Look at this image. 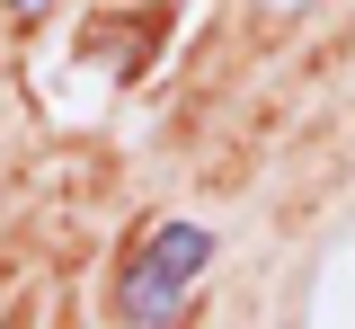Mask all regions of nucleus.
<instances>
[{"label":"nucleus","instance_id":"f03ea898","mask_svg":"<svg viewBox=\"0 0 355 329\" xmlns=\"http://www.w3.org/2000/svg\"><path fill=\"white\" fill-rule=\"evenodd\" d=\"M311 329H355V240L329 258V285L311 294Z\"/></svg>","mask_w":355,"mask_h":329},{"label":"nucleus","instance_id":"f257e3e1","mask_svg":"<svg viewBox=\"0 0 355 329\" xmlns=\"http://www.w3.org/2000/svg\"><path fill=\"white\" fill-rule=\"evenodd\" d=\"M205 258H214V232H205V223H160V232L125 258V276H116V312H125L133 329H169L178 312H187L196 276H205Z\"/></svg>","mask_w":355,"mask_h":329},{"label":"nucleus","instance_id":"20e7f679","mask_svg":"<svg viewBox=\"0 0 355 329\" xmlns=\"http://www.w3.org/2000/svg\"><path fill=\"white\" fill-rule=\"evenodd\" d=\"M266 9H302V0H266Z\"/></svg>","mask_w":355,"mask_h":329},{"label":"nucleus","instance_id":"7ed1b4c3","mask_svg":"<svg viewBox=\"0 0 355 329\" xmlns=\"http://www.w3.org/2000/svg\"><path fill=\"white\" fill-rule=\"evenodd\" d=\"M9 9H18V18H44V9H62V0H9Z\"/></svg>","mask_w":355,"mask_h":329}]
</instances>
